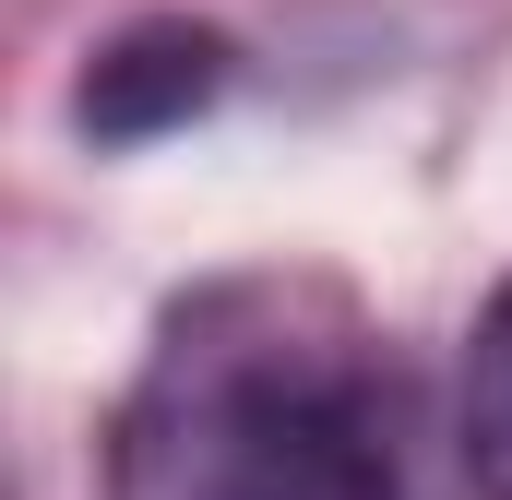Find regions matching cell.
<instances>
[{"label":"cell","instance_id":"obj_1","mask_svg":"<svg viewBox=\"0 0 512 500\" xmlns=\"http://www.w3.org/2000/svg\"><path fill=\"white\" fill-rule=\"evenodd\" d=\"M108 500H405L382 346L310 274L179 298L108 429Z\"/></svg>","mask_w":512,"mask_h":500},{"label":"cell","instance_id":"obj_2","mask_svg":"<svg viewBox=\"0 0 512 500\" xmlns=\"http://www.w3.org/2000/svg\"><path fill=\"white\" fill-rule=\"evenodd\" d=\"M227 96V36L191 24V12H155V24H120L84 84H72V120L84 143H155V131H191Z\"/></svg>","mask_w":512,"mask_h":500},{"label":"cell","instance_id":"obj_3","mask_svg":"<svg viewBox=\"0 0 512 500\" xmlns=\"http://www.w3.org/2000/svg\"><path fill=\"white\" fill-rule=\"evenodd\" d=\"M465 477L512 500V286L477 310V346H465Z\"/></svg>","mask_w":512,"mask_h":500}]
</instances>
